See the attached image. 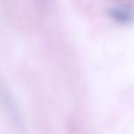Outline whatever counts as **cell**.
I'll list each match as a JSON object with an SVG mask.
<instances>
[{"label":"cell","instance_id":"obj_1","mask_svg":"<svg viewBox=\"0 0 134 134\" xmlns=\"http://www.w3.org/2000/svg\"><path fill=\"white\" fill-rule=\"evenodd\" d=\"M0 108L4 113L12 128L19 134L25 132V120L19 104L7 85L4 77L0 74Z\"/></svg>","mask_w":134,"mask_h":134},{"label":"cell","instance_id":"obj_2","mask_svg":"<svg viewBox=\"0 0 134 134\" xmlns=\"http://www.w3.org/2000/svg\"><path fill=\"white\" fill-rule=\"evenodd\" d=\"M108 15L113 21L121 25H128L134 21V13L128 7H111Z\"/></svg>","mask_w":134,"mask_h":134},{"label":"cell","instance_id":"obj_3","mask_svg":"<svg viewBox=\"0 0 134 134\" xmlns=\"http://www.w3.org/2000/svg\"><path fill=\"white\" fill-rule=\"evenodd\" d=\"M39 1H40V3H41L42 5H44V4L46 3V0H39Z\"/></svg>","mask_w":134,"mask_h":134}]
</instances>
